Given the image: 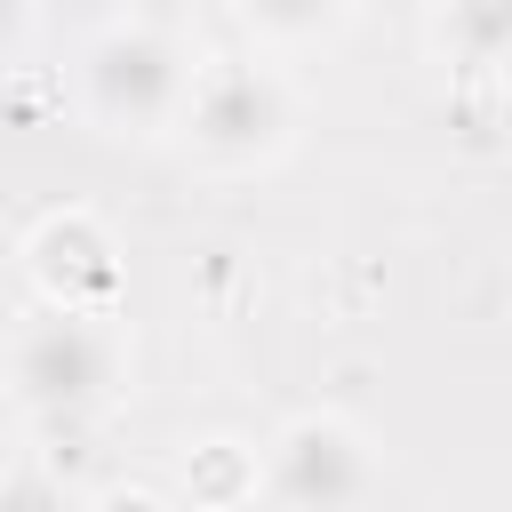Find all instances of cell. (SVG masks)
<instances>
[{
	"label": "cell",
	"mask_w": 512,
	"mask_h": 512,
	"mask_svg": "<svg viewBox=\"0 0 512 512\" xmlns=\"http://www.w3.org/2000/svg\"><path fill=\"white\" fill-rule=\"evenodd\" d=\"M296 136H304V96L272 56H256V48L192 56V80H184V104H176V128H168L184 168L264 176L296 152Z\"/></svg>",
	"instance_id": "6da1fadb"
},
{
	"label": "cell",
	"mask_w": 512,
	"mask_h": 512,
	"mask_svg": "<svg viewBox=\"0 0 512 512\" xmlns=\"http://www.w3.org/2000/svg\"><path fill=\"white\" fill-rule=\"evenodd\" d=\"M184 80H192V40L176 24H128V16H104L88 40H80V64H72V104L96 136L112 144H168L176 128V104H184Z\"/></svg>",
	"instance_id": "7a4b0ae2"
},
{
	"label": "cell",
	"mask_w": 512,
	"mask_h": 512,
	"mask_svg": "<svg viewBox=\"0 0 512 512\" xmlns=\"http://www.w3.org/2000/svg\"><path fill=\"white\" fill-rule=\"evenodd\" d=\"M0 384L24 416L72 424L128 392V328L120 312H32L0 344Z\"/></svg>",
	"instance_id": "3957f363"
},
{
	"label": "cell",
	"mask_w": 512,
	"mask_h": 512,
	"mask_svg": "<svg viewBox=\"0 0 512 512\" xmlns=\"http://www.w3.org/2000/svg\"><path fill=\"white\" fill-rule=\"evenodd\" d=\"M376 480V440L344 408H304L256 448V496L272 512H352Z\"/></svg>",
	"instance_id": "277c9868"
},
{
	"label": "cell",
	"mask_w": 512,
	"mask_h": 512,
	"mask_svg": "<svg viewBox=\"0 0 512 512\" xmlns=\"http://www.w3.org/2000/svg\"><path fill=\"white\" fill-rule=\"evenodd\" d=\"M16 264H24V288L40 296V312H120L128 304L120 232L80 200L32 216L24 240H16Z\"/></svg>",
	"instance_id": "5b68a950"
},
{
	"label": "cell",
	"mask_w": 512,
	"mask_h": 512,
	"mask_svg": "<svg viewBox=\"0 0 512 512\" xmlns=\"http://www.w3.org/2000/svg\"><path fill=\"white\" fill-rule=\"evenodd\" d=\"M424 48L464 80H496V64L512 48V0H432L424 8Z\"/></svg>",
	"instance_id": "8992f818"
},
{
	"label": "cell",
	"mask_w": 512,
	"mask_h": 512,
	"mask_svg": "<svg viewBox=\"0 0 512 512\" xmlns=\"http://www.w3.org/2000/svg\"><path fill=\"white\" fill-rule=\"evenodd\" d=\"M176 504L184 512H248L256 504V440L200 432L176 456Z\"/></svg>",
	"instance_id": "52a82bcc"
},
{
	"label": "cell",
	"mask_w": 512,
	"mask_h": 512,
	"mask_svg": "<svg viewBox=\"0 0 512 512\" xmlns=\"http://www.w3.org/2000/svg\"><path fill=\"white\" fill-rule=\"evenodd\" d=\"M360 16V0H232V24L256 40V56H288V48H320Z\"/></svg>",
	"instance_id": "ba28073f"
},
{
	"label": "cell",
	"mask_w": 512,
	"mask_h": 512,
	"mask_svg": "<svg viewBox=\"0 0 512 512\" xmlns=\"http://www.w3.org/2000/svg\"><path fill=\"white\" fill-rule=\"evenodd\" d=\"M0 512H72V496L48 464H8L0 472Z\"/></svg>",
	"instance_id": "9c48e42d"
},
{
	"label": "cell",
	"mask_w": 512,
	"mask_h": 512,
	"mask_svg": "<svg viewBox=\"0 0 512 512\" xmlns=\"http://www.w3.org/2000/svg\"><path fill=\"white\" fill-rule=\"evenodd\" d=\"M72 512H184L168 488H152V480H104V488H88Z\"/></svg>",
	"instance_id": "30bf717a"
},
{
	"label": "cell",
	"mask_w": 512,
	"mask_h": 512,
	"mask_svg": "<svg viewBox=\"0 0 512 512\" xmlns=\"http://www.w3.org/2000/svg\"><path fill=\"white\" fill-rule=\"evenodd\" d=\"M32 32H40V0H0V72H16V64H24Z\"/></svg>",
	"instance_id": "8fae6325"
},
{
	"label": "cell",
	"mask_w": 512,
	"mask_h": 512,
	"mask_svg": "<svg viewBox=\"0 0 512 512\" xmlns=\"http://www.w3.org/2000/svg\"><path fill=\"white\" fill-rule=\"evenodd\" d=\"M112 16H128V24H168L176 0H112Z\"/></svg>",
	"instance_id": "7c38bea8"
}]
</instances>
